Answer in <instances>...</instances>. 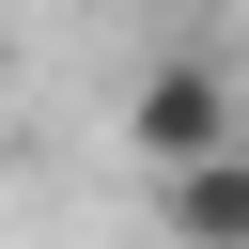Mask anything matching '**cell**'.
Returning a JSON list of instances; mask_svg holds the SVG:
<instances>
[{
	"mask_svg": "<svg viewBox=\"0 0 249 249\" xmlns=\"http://www.w3.org/2000/svg\"><path fill=\"white\" fill-rule=\"evenodd\" d=\"M124 140H140V156H156V187H171V171L233 156V140H249V109H233V78H218L202 47H171V62H156V78L124 93Z\"/></svg>",
	"mask_w": 249,
	"mask_h": 249,
	"instance_id": "cell-1",
	"label": "cell"
},
{
	"mask_svg": "<svg viewBox=\"0 0 249 249\" xmlns=\"http://www.w3.org/2000/svg\"><path fill=\"white\" fill-rule=\"evenodd\" d=\"M156 202H171V249H249V140L202 156V171H171Z\"/></svg>",
	"mask_w": 249,
	"mask_h": 249,
	"instance_id": "cell-2",
	"label": "cell"
}]
</instances>
